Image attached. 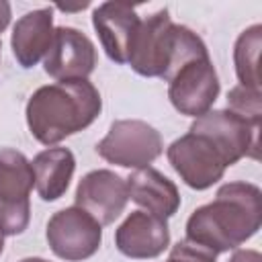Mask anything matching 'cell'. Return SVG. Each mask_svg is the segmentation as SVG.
Segmentation results:
<instances>
[{"label": "cell", "mask_w": 262, "mask_h": 262, "mask_svg": "<svg viewBox=\"0 0 262 262\" xmlns=\"http://www.w3.org/2000/svg\"><path fill=\"white\" fill-rule=\"evenodd\" d=\"M125 180L129 199L143 211L168 221L180 209V192L176 184L160 170L151 166L139 168Z\"/></svg>", "instance_id": "9a60e30c"}, {"label": "cell", "mask_w": 262, "mask_h": 262, "mask_svg": "<svg viewBox=\"0 0 262 262\" xmlns=\"http://www.w3.org/2000/svg\"><path fill=\"white\" fill-rule=\"evenodd\" d=\"M96 151L108 164L121 168H147L164 151L160 131L141 119L113 121L108 133L96 143Z\"/></svg>", "instance_id": "277c9868"}, {"label": "cell", "mask_w": 262, "mask_h": 262, "mask_svg": "<svg viewBox=\"0 0 262 262\" xmlns=\"http://www.w3.org/2000/svg\"><path fill=\"white\" fill-rule=\"evenodd\" d=\"M227 262H262V254L258 250H235Z\"/></svg>", "instance_id": "ffe728a7"}, {"label": "cell", "mask_w": 262, "mask_h": 262, "mask_svg": "<svg viewBox=\"0 0 262 262\" xmlns=\"http://www.w3.org/2000/svg\"><path fill=\"white\" fill-rule=\"evenodd\" d=\"M74 199L76 207L84 209L100 225H111L129 203L127 180L106 168L92 170L78 182Z\"/></svg>", "instance_id": "8fae6325"}, {"label": "cell", "mask_w": 262, "mask_h": 262, "mask_svg": "<svg viewBox=\"0 0 262 262\" xmlns=\"http://www.w3.org/2000/svg\"><path fill=\"white\" fill-rule=\"evenodd\" d=\"M141 25L135 6L127 2H102L92 12V27L108 59L123 66L129 59L131 43Z\"/></svg>", "instance_id": "7c38bea8"}, {"label": "cell", "mask_w": 262, "mask_h": 262, "mask_svg": "<svg viewBox=\"0 0 262 262\" xmlns=\"http://www.w3.org/2000/svg\"><path fill=\"white\" fill-rule=\"evenodd\" d=\"M20 262H47V260H43V258H23Z\"/></svg>", "instance_id": "7402d4cb"}, {"label": "cell", "mask_w": 262, "mask_h": 262, "mask_svg": "<svg viewBox=\"0 0 262 262\" xmlns=\"http://www.w3.org/2000/svg\"><path fill=\"white\" fill-rule=\"evenodd\" d=\"M262 225V190L244 180L225 182L211 203L194 209L184 239L219 256L237 250Z\"/></svg>", "instance_id": "6da1fadb"}, {"label": "cell", "mask_w": 262, "mask_h": 262, "mask_svg": "<svg viewBox=\"0 0 262 262\" xmlns=\"http://www.w3.org/2000/svg\"><path fill=\"white\" fill-rule=\"evenodd\" d=\"M221 84L211 57H199L184 63L168 80V98L172 106L186 117H201L209 113L219 96Z\"/></svg>", "instance_id": "ba28073f"}, {"label": "cell", "mask_w": 262, "mask_h": 262, "mask_svg": "<svg viewBox=\"0 0 262 262\" xmlns=\"http://www.w3.org/2000/svg\"><path fill=\"white\" fill-rule=\"evenodd\" d=\"M166 156L180 180L194 190L211 188L229 168L225 156L213 143V139L190 129L168 145Z\"/></svg>", "instance_id": "8992f818"}, {"label": "cell", "mask_w": 262, "mask_h": 262, "mask_svg": "<svg viewBox=\"0 0 262 262\" xmlns=\"http://www.w3.org/2000/svg\"><path fill=\"white\" fill-rule=\"evenodd\" d=\"M4 252V231L0 229V254Z\"/></svg>", "instance_id": "603a6c76"}, {"label": "cell", "mask_w": 262, "mask_h": 262, "mask_svg": "<svg viewBox=\"0 0 262 262\" xmlns=\"http://www.w3.org/2000/svg\"><path fill=\"white\" fill-rule=\"evenodd\" d=\"M10 16H12V8L8 2L0 0V35L6 31V27L10 25ZM0 49H2V41H0Z\"/></svg>", "instance_id": "44dd1931"}, {"label": "cell", "mask_w": 262, "mask_h": 262, "mask_svg": "<svg viewBox=\"0 0 262 262\" xmlns=\"http://www.w3.org/2000/svg\"><path fill=\"white\" fill-rule=\"evenodd\" d=\"M35 176L31 162L18 149H0V229L18 235L31 221V190Z\"/></svg>", "instance_id": "5b68a950"}, {"label": "cell", "mask_w": 262, "mask_h": 262, "mask_svg": "<svg viewBox=\"0 0 262 262\" xmlns=\"http://www.w3.org/2000/svg\"><path fill=\"white\" fill-rule=\"evenodd\" d=\"M205 41L188 27L172 23L166 8L141 18L127 63L143 78L170 80L184 63L207 57Z\"/></svg>", "instance_id": "3957f363"}, {"label": "cell", "mask_w": 262, "mask_h": 262, "mask_svg": "<svg viewBox=\"0 0 262 262\" xmlns=\"http://www.w3.org/2000/svg\"><path fill=\"white\" fill-rule=\"evenodd\" d=\"M31 168L37 194L41 201L53 203L66 194L76 170V158L68 147H47L33 158Z\"/></svg>", "instance_id": "2e32d148"}, {"label": "cell", "mask_w": 262, "mask_h": 262, "mask_svg": "<svg viewBox=\"0 0 262 262\" xmlns=\"http://www.w3.org/2000/svg\"><path fill=\"white\" fill-rule=\"evenodd\" d=\"M262 47V25H252L239 33L233 45V66L239 86L262 90L258 74V57Z\"/></svg>", "instance_id": "e0dca14e"}, {"label": "cell", "mask_w": 262, "mask_h": 262, "mask_svg": "<svg viewBox=\"0 0 262 262\" xmlns=\"http://www.w3.org/2000/svg\"><path fill=\"white\" fill-rule=\"evenodd\" d=\"M53 8H37L23 14L10 35L12 55L16 57L18 66L29 70L35 68L41 59H45L51 39H53Z\"/></svg>", "instance_id": "5bb4252c"}, {"label": "cell", "mask_w": 262, "mask_h": 262, "mask_svg": "<svg viewBox=\"0 0 262 262\" xmlns=\"http://www.w3.org/2000/svg\"><path fill=\"white\" fill-rule=\"evenodd\" d=\"M215 260H217L215 254L199 248L196 244H192L188 239H182L170 250L166 262H215Z\"/></svg>", "instance_id": "d6986e66"}, {"label": "cell", "mask_w": 262, "mask_h": 262, "mask_svg": "<svg viewBox=\"0 0 262 262\" xmlns=\"http://www.w3.org/2000/svg\"><path fill=\"white\" fill-rule=\"evenodd\" d=\"M227 111L242 117L252 127H260L262 123V90H254L248 86H233L227 92Z\"/></svg>", "instance_id": "ac0fdd59"}, {"label": "cell", "mask_w": 262, "mask_h": 262, "mask_svg": "<svg viewBox=\"0 0 262 262\" xmlns=\"http://www.w3.org/2000/svg\"><path fill=\"white\" fill-rule=\"evenodd\" d=\"M45 237L57 258L66 262H82L98 252L102 244V225L74 205L51 215Z\"/></svg>", "instance_id": "52a82bcc"}, {"label": "cell", "mask_w": 262, "mask_h": 262, "mask_svg": "<svg viewBox=\"0 0 262 262\" xmlns=\"http://www.w3.org/2000/svg\"><path fill=\"white\" fill-rule=\"evenodd\" d=\"M96 47L88 35L74 27H55L43 70L53 80H84L96 68Z\"/></svg>", "instance_id": "30bf717a"}, {"label": "cell", "mask_w": 262, "mask_h": 262, "mask_svg": "<svg viewBox=\"0 0 262 262\" xmlns=\"http://www.w3.org/2000/svg\"><path fill=\"white\" fill-rule=\"evenodd\" d=\"M117 250L133 260H151L170 246L168 221L147 211H133L115 231Z\"/></svg>", "instance_id": "4fadbf2b"}, {"label": "cell", "mask_w": 262, "mask_h": 262, "mask_svg": "<svg viewBox=\"0 0 262 262\" xmlns=\"http://www.w3.org/2000/svg\"><path fill=\"white\" fill-rule=\"evenodd\" d=\"M190 131L211 137L229 166L237 164L242 158L258 160L260 127H252L227 108H211L209 113L196 117L190 125Z\"/></svg>", "instance_id": "9c48e42d"}, {"label": "cell", "mask_w": 262, "mask_h": 262, "mask_svg": "<svg viewBox=\"0 0 262 262\" xmlns=\"http://www.w3.org/2000/svg\"><path fill=\"white\" fill-rule=\"evenodd\" d=\"M102 111L98 88L88 80H63L37 88L27 100L25 117L31 135L53 147L90 127Z\"/></svg>", "instance_id": "7a4b0ae2"}]
</instances>
